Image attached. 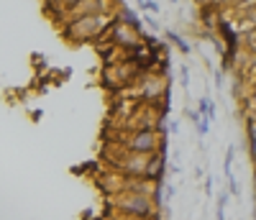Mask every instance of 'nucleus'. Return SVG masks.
Masks as SVG:
<instances>
[{
  "label": "nucleus",
  "mask_w": 256,
  "mask_h": 220,
  "mask_svg": "<svg viewBox=\"0 0 256 220\" xmlns=\"http://www.w3.org/2000/svg\"><path fill=\"white\" fill-rule=\"evenodd\" d=\"M146 180H138L136 190H126L120 194L113 197V208L123 215V218H134V220H148L154 212H156V202H154V192H156V184L154 187H146L141 184Z\"/></svg>",
  "instance_id": "obj_1"
},
{
  "label": "nucleus",
  "mask_w": 256,
  "mask_h": 220,
  "mask_svg": "<svg viewBox=\"0 0 256 220\" xmlns=\"http://www.w3.org/2000/svg\"><path fill=\"white\" fill-rule=\"evenodd\" d=\"M226 205H228V194L223 192L218 197V212H216V220H226Z\"/></svg>",
  "instance_id": "obj_13"
},
{
  "label": "nucleus",
  "mask_w": 256,
  "mask_h": 220,
  "mask_svg": "<svg viewBox=\"0 0 256 220\" xmlns=\"http://www.w3.org/2000/svg\"><path fill=\"white\" fill-rule=\"evenodd\" d=\"M136 95L144 105H154L156 102H164L169 100V82L162 72H148V74H141L138 82H136Z\"/></svg>",
  "instance_id": "obj_5"
},
{
  "label": "nucleus",
  "mask_w": 256,
  "mask_h": 220,
  "mask_svg": "<svg viewBox=\"0 0 256 220\" xmlns=\"http://www.w3.org/2000/svg\"><path fill=\"white\" fill-rule=\"evenodd\" d=\"M192 120H195V128H198V134L200 136H208V130H210V120L200 113H192Z\"/></svg>",
  "instance_id": "obj_9"
},
{
  "label": "nucleus",
  "mask_w": 256,
  "mask_h": 220,
  "mask_svg": "<svg viewBox=\"0 0 256 220\" xmlns=\"http://www.w3.org/2000/svg\"><path fill=\"white\" fill-rule=\"evenodd\" d=\"M233 151H236V146L226 148V162H223V172H226L228 180H233Z\"/></svg>",
  "instance_id": "obj_10"
},
{
  "label": "nucleus",
  "mask_w": 256,
  "mask_h": 220,
  "mask_svg": "<svg viewBox=\"0 0 256 220\" xmlns=\"http://www.w3.org/2000/svg\"><path fill=\"white\" fill-rule=\"evenodd\" d=\"M118 13L110 10V13H98V16H84V18H77L72 24H67L62 28V34L67 36V41H74V44H84V41H100L102 36H108V31L113 28Z\"/></svg>",
  "instance_id": "obj_2"
},
{
  "label": "nucleus",
  "mask_w": 256,
  "mask_h": 220,
  "mask_svg": "<svg viewBox=\"0 0 256 220\" xmlns=\"http://www.w3.org/2000/svg\"><path fill=\"white\" fill-rule=\"evenodd\" d=\"M136 8L144 10V13H159L162 10V6L159 3H152V0H141V3H136Z\"/></svg>",
  "instance_id": "obj_12"
},
{
  "label": "nucleus",
  "mask_w": 256,
  "mask_h": 220,
  "mask_svg": "<svg viewBox=\"0 0 256 220\" xmlns=\"http://www.w3.org/2000/svg\"><path fill=\"white\" fill-rule=\"evenodd\" d=\"M180 77H182V80H180V82H182V87L187 90V87H190V70H187V67H182V70H180Z\"/></svg>",
  "instance_id": "obj_14"
},
{
  "label": "nucleus",
  "mask_w": 256,
  "mask_h": 220,
  "mask_svg": "<svg viewBox=\"0 0 256 220\" xmlns=\"http://www.w3.org/2000/svg\"><path fill=\"white\" fill-rule=\"evenodd\" d=\"M198 113H200V116H205L208 120H212V118H216V102L208 100V98H202V100H200V110H198Z\"/></svg>",
  "instance_id": "obj_8"
},
{
  "label": "nucleus",
  "mask_w": 256,
  "mask_h": 220,
  "mask_svg": "<svg viewBox=\"0 0 256 220\" xmlns=\"http://www.w3.org/2000/svg\"><path fill=\"white\" fill-rule=\"evenodd\" d=\"M108 38L118 46V52H123V54H134L141 44H144V34L141 31H136L134 26H128V24H123L120 18H116V24H113V28L108 31Z\"/></svg>",
  "instance_id": "obj_6"
},
{
  "label": "nucleus",
  "mask_w": 256,
  "mask_h": 220,
  "mask_svg": "<svg viewBox=\"0 0 256 220\" xmlns=\"http://www.w3.org/2000/svg\"><path fill=\"white\" fill-rule=\"evenodd\" d=\"M241 80L244 82H254V87H256V54H248V59H244L241 62Z\"/></svg>",
  "instance_id": "obj_7"
},
{
  "label": "nucleus",
  "mask_w": 256,
  "mask_h": 220,
  "mask_svg": "<svg viewBox=\"0 0 256 220\" xmlns=\"http://www.w3.org/2000/svg\"><path fill=\"white\" fill-rule=\"evenodd\" d=\"M138 77H141V72H138L136 64L128 59V54L123 59L102 67V84L108 87V90H113V92H120V90H126V87L136 84Z\"/></svg>",
  "instance_id": "obj_4"
},
{
  "label": "nucleus",
  "mask_w": 256,
  "mask_h": 220,
  "mask_svg": "<svg viewBox=\"0 0 256 220\" xmlns=\"http://www.w3.org/2000/svg\"><path fill=\"white\" fill-rule=\"evenodd\" d=\"M166 36H169V41H172V44H177V49H180L182 54H190V44H187V41H182V36H180V34L169 31Z\"/></svg>",
  "instance_id": "obj_11"
},
{
  "label": "nucleus",
  "mask_w": 256,
  "mask_h": 220,
  "mask_svg": "<svg viewBox=\"0 0 256 220\" xmlns=\"http://www.w3.org/2000/svg\"><path fill=\"white\" fill-rule=\"evenodd\" d=\"M120 146L123 151H131V154H141V156H159V154L166 151V141L159 130H134V134H126L120 136Z\"/></svg>",
  "instance_id": "obj_3"
}]
</instances>
